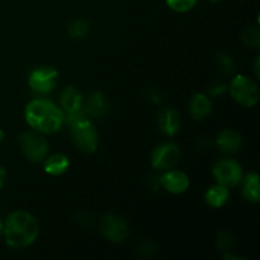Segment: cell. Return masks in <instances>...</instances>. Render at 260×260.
Returning <instances> with one entry per match:
<instances>
[{
	"mask_svg": "<svg viewBox=\"0 0 260 260\" xmlns=\"http://www.w3.org/2000/svg\"><path fill=\"white\" fill-rule=\"evenodd\" d=\"M226 89H228V85H226V84L221 83V81H215V83L211 84L210 88H208V94L212 96H217L225 93Z\"/></svg>",
	"mask_w": 260,
	"mask_h": 260,
	"instance_id": "obj_24",
	"label": "cell"
},
{
	"mask_svg": "<svg viewBox=\"0 0 260 260\" xmlns=\"http://www.w3.org/2000/svg\"><path fill=\"white\" fill-rule=\"evenodd\" d=\"M3 140H4V131H3L2 128H0V144L3 142Z\"/></svg>",
	"mask_w": 260,
	"mask_h": 260,
	"instance_id": "obj_28",
	"label": "cell"
},
{
	"mask_svg": "<svg viewBox=\"0 0 260 260\" xmlns=\"http://www.w3.org/2000/svg\"><path fill=\"white\" fill-rule=\"evenodd\" d=\"M101 231L104 238L112 243H123L129 234L127 221L116 213H107L101 220Z\"/></svg>",
	"mask_w": 260,
	"mask_h": 260,
	"instance_id": "obj_10",
	"label": "cell"
},
{
	"mask_svg": "<svg viewBox=\"0 0 260 260\" xmlns=\"http://www.w3.org/2000/svg\"><path fill=\"white\" fill-rule=\"evenodd\" d=\"M84 112L91 118H103L109 112V102L102 91H91L84 98Z\"/></svg>",
	"mask_w": 260,
	"mask_h": 260,
	"instance_id": "obj_12",
	"label": "cell"
},
{
	"mask_svg": "<svg viewBox=\"0 0 260 260\" xmlns=\"http://www.w3.org/2000/svg\"><path fill=\"white\" fill-rule=\"evenodd\" d=\"M58 81V73L52 66H40L30 71L28 76V85L33 93L46 95L53 91Z\"/></svg>",
	"mask_w": 260,
	"mask_h": 260,
	"instance_id": "obj_7",
	"label": "cell"
},
{
	"mask_svg": "<svg viewBox=\"0 0 260 260\" xmlns=\"http://www.w3.org/2000/svg\"><path fill=\"white\" fill-rule=\"evenodd\" d=\"M254 71H255L256 78H259V57H256L255 63H254Z\"/></svg>",
	"mask_w": 260,
	"mask_h": 260,
	"instance_id": "obj_26",
	"label": "cell"
},
{
	"mask_svg": "<svg viewBox=\"0 0 260 260\" xmlns=\"http://www.w3.org/2000/svg\"><path fill=\"white\" fill-rule=\"evenodd\" d=\"M60 108L65 114V123L71 124L85 116L84 112V96L75 86H68L60 94Z\"/></svg>",
	"mask_w": 260,
	"mask_h": 260,
	"instance_id": "obj_8",
	"label": "cell"
},
{
	"mask_svg": "<svg viewBox=\"0 0 260 260\" xmlns=\"http://www.w3.org/2000/svg\"><path fill=\"white\" fill-rule=\"evenodd\" d=\"M90 32V23L85 19H75L69 24L68 35L73 40H84Z\"/></svg>",
	"mask_w": 260,
	"mask_h": 260,
	"instance_id": "obj_19",
	"label": "cell"
},
{
	"mask_svg": "<svg viewBox=\"0 0 260 260\" xmlns=\"http://www.w3.org/2000/svg\"><path fill=\"white\" fill-rule=\"evenodd\" d=\"M212 175L216 179V183L225 185L230 189V188L238 187L243 180V167L235 159L226 157V159L218 160L213 165Z\"/></svg>",
	"mask_w": 260,
	"mask_h": 260,
	"instance_id": "obj_6",
	"label": "cell"
},
{
	"mask_svg": "<svg viewBox=\"0 0 260 260\" xmlns=\"http://www.w3.org/2000/svg\"><path fill=\"white\" fill-rule=\"evenodd\" d=\"M160 185L172 194H182L189 188V177L179 169L165 170L159 178Z\"/></svg>",
	"mask_w": 260,
	"mask_h": 260,
	"instance_id": "obj_11",
	"label": "cell"
},
{
	"mask_svg": "<svg viewBox=\"0 0 260 260\" xmlns=\"http://www.w3.org/2000/svg\"><path fill=\"white\" fill-rule=\"evenodd\" d=\"M5 182H7V170L0 167V190L5 185Z\"/></svg>",
	"mask_w": 260,
	"mask_h": 260,
	"instance_id": "obj_25",
	"label": "cell"
},
{
	"mask_svg": "<svg viewBox=\"0 0 260 260\" xmlns=\"http://www.w3.org/2000/svg\"><path fill=\"white\" fill-rule=\"evenodd\" d=\"M73 144L79 151L84 154H93L99 144V135L93 121L88 116H83L71 124H69Z\"/></svg>",
	"mask_w": 260,
	"mask_h": 260,
	"instance_id": "obj_3",
	"label": "cell"
},
{
	"mask_svg": "<svg viewBox=\"0 0 260 260\" xmlns=\"http://www.w3.org/2000/svg\"><path fill=\"white\" fill-rule=\"evenodd\" d=\"M230 200V190L225 185L216 183L205 193V202L212 208H221Z\"/></svg>",
	"mask_w": 260,
	"mask_h": 260,
	"instance_id": "obj_17",
	"label": "cell"
},
{
	"mask_svg": "<svg viewBox=\"0 0 260 260\" xmlns=\"http://www.w3.org/2000/svg\"><path fill=\"white\" fill-rule=\"evenodd\" d=\"M168 7L177 13H188L197 5L198 0H165Z\"/></svg>",
	"mask_w": 260,
	"mask_h": 260,
	"instance_id": "obj_20",
	"label": "cell"
},
{
	"mask_svg": "<svg viewBox=\"0 0 260 260\" xmlns=\"http://www.w3.org/2000/svg\"><path fill=\"white\" fill-rule=\"evenodd\" d=\"M216 146L225 154H235L243 147V136L233 128H226L216 136Z\"/></svg>",
	"mask_w": 260,
	"mask_h": 260,
	"instance_id": "obj_14",
	"label": "cell"
},
{
	"mask_svg": "<svg viewBox=\"0 0 260 260\" xmlns=\"http://www.w3.org/2000/svg\"><path fill=\"white\" fill-rule=\"evenodd\" d=\"M25 122L40 134L52 135L65 124V114L60 106L46 98H36L25 106Z\"/></svg>",
	"mask_w": 260,
	"mask_h": 260,
	"instance_id": "obj_1",
	"label": "cell"
},
{
	"mask_svg": "<svg viewBox=\"0 0 260 260\" xmlns=\"http://www.w3.org/2000/svg\"><path fill=\"white\" fill-rule=\"evenodd\" d=\"M157 126L165 136H175L182 126L180 114L174 108H164L157 114Z\"/></svg>",
	"mask_w": 260,
	"mask_h": 260,
	"instance_id": "obj_13",
	"label": "cell"
},
{
	"mask_svg": "<svg viewBox=\"0 0 260 260\" xmlns=\"http://www.w3.org/2000/svg\"><path fill=\"white\" fill-rule=\"evenodd\" d=\"M42 162L46 174L53 175V177L65 174L70 168V159L63 154L47 155Z\"/></svg>",
	"mask_w": 260,
	"mask_h": 260,
	"instance_id": "obj_16",
	"label": "cell"
},
{
	"mask_svg": "<svg viewBox=\"0 0 260 260\" xmlns=\"http://www.w3.org/2000/svg\"><path fill=\"white\" fill-rule=\"evenodd\" d=\"M207 2H211V3H217V2H221V0H207Z\"/></svg>",
	"mask_w": 260,
	"mask_h": 260,
	"instance_id": "obj_29",
	"label": "cell"
},
{
	"mask_svg": "<svg viewBox=\"0 0 260 260\" xmlns=\"http://www.w3.org/2000/svg\"><path fill=\"white\" fill-rule=\"evenodd\" d=\"M3 231H4V221L0 218V236L3 235Z\"/></svg>",
	"mask_w": 260,
	"mask_h": 260,
	"instance_id": "obj_27",
	"label": "cell"
},
{
	"mask_svg": "<svg viewBox=\"0 0 260 260\" xmlns=\"http://www.w3.org/2000/svg\"><path fill=\"white\" fill-rule=\"evenodd\" d=\"M40 225L32 213L17 210L10 213L4 221L5 243L13 249H25L32 245L38 238Z\"/></svg>",
	"mask_w": 260,
	"mask_h": 260,
	"instance_id": "obj_2",
	"label": "cell"
},
{
	"mask_svg": "<svg viewBox=\"0 0 260 260\" xmlns=\"http://www.w3.org/2000/svg\"><path fill=\"white\" fill-rule=\"evenodd\" d=\"M218 63H220L221 70L225 74L233 73V70L235 69V61H234L233 56H230L229 53H221V55H218Z\"/></svg>",
	"mask_w": 260,
	"mask_h": 260,
	"instance_id": "obj_23",
	"label": "cell"
},
{
	"mask_svg": "<svg viewBox=\"0 0 260 260\" xmlns=\"http://www.w3.org/2000/svg\"><path fill=\"white\" fill-rule=\"evenodd\" d=\"M182 151L180 147L174 142H162L157 145L151 152V165L154 169L165 170L173 169L179 162Z\"/></svg>",
	"mask_w": 260,
	"mask_h": 260,
	"instance_id": "obj_9",
	"label": "cell"
},
{
	"mask_svg": "<svg viewBox=\"0 0 260 260\" xmlns=\"http://www.w3.org/2000/svg\"><path fill=\"white\" fill-rule=\"evenodd\" d=\"M18 141H19L20 151L33 164L42 162L50 151L48 141L42 136V134L37 131L23 132Z\"/></svg>",
	"mask_w": 260,
	"mask_h": 260,
	"instance_id": "obj_5",
	"label": "cell"
},
{
	"mask_svg": "<svg viewBox=\"0 0 260 260\" xmlns=\"http://www.w3.org/2000/svg\"><path fill=\"white\" fill-rule=\"evenodd\" d=\"M234 244V238L231 235V233L229 231H221L218 233L217 236V248L222 251H229V249L233 246Z\"/></svg>",
	"mask_w": 260,
	"mask_h": 260,
	"instance_id": "obj_22",
	"label": "cell"
},
{
	"mask_svg": "<svg viewBox=\"0 0 260 260\" xmlns=\"http://www.w3.org/2000/svg\"><path fill=\"white\" fill-rule=\"evenodd\" d=\"M241 193L243 197L250 203H258L260 201V183L259 177L256 173H249L245 177H243V180L240 183Z\"/></svg>",
	"mask_w": 260,
	"mask_h": 260,
	"instance_id": "obj_18",
	"label": "cell"
},
{
	"mask_svg": "<svg viewBox=\"0 0 260 260\" xmlns=\"http://www.w3.org/2000/svg\"><path fill=\"white\" fill-rule=\"evenodd\" d=\"M229 90H230L231 98L240 106L251 108L258 104L260 98L258 84L249 76L243 75V74L236 75L231 80Z\"/></svg>",
	"mask_w": 260,
	"mask_h": 260,
	"instance_id": "obj_4",
	"label": "cell"
},
{
	"mask_svg": "<svg viewBox=\"0 0 260 260\" xmlns=\"http://www.w3.org/2000/svg\"><path fill=\"white\" fill-rule=\"evenodd\" d=\"M243 41L245 45L250 46L253 48H258L260 46V30L258 25H250L244 32Z\"/></svg>",
	"mask_w": 260,
	"mask_h": 260,
	"instance_id": "obj_21",
	"label": "cell"
},
{
	"mask_svg": "<svg viewBox=\"0 0 260 260\" xmlns=\"http://www.w3.org/2000/svg\"><path fill=\"white\" fill-rule=\"evenodd\" d=\"M212 112V101L206 93H196L190 98L189 113L194 121H202L207 118Z\"/></svg>",
	"mask_w": 260,
	"mask_h": 260,
	"instance_id": "obj_15",
	"label": "cell"
}]
</instances>
